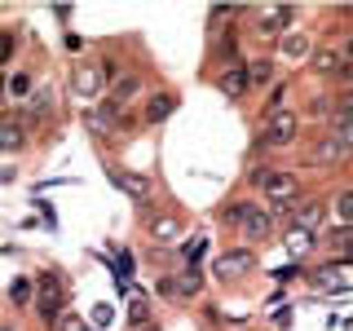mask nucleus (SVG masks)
<instances>
[{"label":"nucleus","mask_w":353,"mask_h":331,"mask_svg":"<svg viewBox=\"0 0 353 331\" xmlns=\"http://www.w3.org/2000/svg\"><path fill=\"white\" fill-rule=\"evenodd\" d=\"M137 93H141V75H115V80H110V88H106V102L119 110V106H128Z\"/></svg>","instance_id":"9"},{"label":"nucleus","mask_w":353,"mask_h":331,"mask_svg":"<svg viewBox=\"0 0 353 331\" xmlns=\"http://www.w3.org/2000/svg\"><path fill=\"white\" fill-rule=\"evenodd\" d=\"M287 252H292V257H301V252H309V234H305V230H287Z\"/></svg>","instance_id":"18"},{"label":"nucleus","mask_w":353,"mask_h":331,"mask_svg":"<svg viewBox=\"0 0 353 331\" xmlns=\"http://www.w3.org/2000/svg\"><path fill=\"white\" fill-rule=\"evenodd\" d=\"M270 75H274V66H270V58H265V62H256V66L248 71V80H252V84H265Z\"/></svg>","instance_id":"23"},{"label":"nucleus","mask_w":353,"mask_h":331,"mask_svg":"<svg viewBox=\"0 0 353 331\" xmlns=\"http://www.w3.org/2000/svg\"><path fill=\"white\" fill-rule=\"evenodd\" d=\"M230 18H239V9H234V5H216L212 14H208V22H216L212 31H221V22H230Z\"/></svg>","instance_id":"22"},{"label":"nucleus","mask_w":353,"mask_h":331,"mask_svg":"<svg viewBox=\"0 0 353 331\" xmlns=\"http://www.w3.org/2000/svg\"><path fill=\"white\" fill-rule=\"evenodd\" d=\"M239 234L243 239H252V243H270L274 239V217L265 212V208H256V203H248V212L239 217Z\"/></svg>","instance_id":"5"},{"label":"nucleus","mask_w":353,"mask_h":331,"mask_svg":"<svg viewBox=\"0 0 353 331\" xmlns=\"http://www.w3.org/2000/svg\"><path fill=\"white\" fill-rule=\"evenodd\" d=\"M287 22H292V9H270V14L261 18V36H279Z\"/></svg>","instance_id":"17"},{"label":"nucleus","mask_w":353,"mask_h":331,"mask_svg":"<svg viewBox=\"0 0 353 331\" xmlns=\"http://www.w3.org/2000/svg\"><path fill=\"white\" fill-rule=\"evenodd\" d=\"M0 93H5V84H0Z\"/></svg>","instance_id":"30"},{"label":"nucleus","mask_w":353,"mask_h":331,"mask_svg":"<svg viewBox=\"0 0 353 331\" xmlns=\"http://www.w3.org/2000/svg\"><path fill=\"white\" fill-rule=\"evenodd\" d=\"M256 185H261V194L274 203L270 217H287V212H292V203L301 199V177L287 172V168H261L256 172Z\"/></svg>","instance_id":"1"},{"label":"nucleus","mask_w":353,"mask_h":331,"mask_svg":"<svg viewBox=\"0 0 353 331\" xmlns=\"http://www.w3.org/2000/svg\"><path fill=\"white\" fill-rule=\"evenodd\" d=\"M9 93H14V97H27L31 93V80H27V75H14V80H9Z\"/></svg>","instance_id":"26"},{"label":"nucleus","mask_w":353,"mask_h":331,"mask_svg":"<svg viewBox=\"0 0 353 331\" xmlns=\"http://www.w3.org/2000/svg\"><path fill=\"white\" fill-rule=\"evenodd\" d=\"M203 252H208V239H203V234H194L190 243H185V257H190V261H199Z\"/></svg>","instance_id":"24"},{"label":"nucleus","mask_w":353,"mask_h":331,"mask_svg":"<svg viewBox=\"0 0 353 331\" xmlns=\"http://www.w3.org/2000/svg\"><path fill=\"white\" fill-rule=\"evenodd\" d=\"M216 88L225 97H248V88H252V80H248V62H234L230 71H221L216 75Z\"/></svg>","instance_id":"8"},{"label":"nucleus","mask_w":353,"mask_h":331,"mask_svg":"<svg viewBox=\"0 0 353 331\" xmlns=\"http://www.w3.org/2000/svg\"><path fill=\"white\" fill-rule=\"evenodd\" d=\"M115 75H119V66L110 62V58H93V62H80V66H75L71 88H75V97H84V102H88V97H97L110 80H115Z\"/></svg>","instance_id":"2"},{"label":"nucleus","mask_w":353,"mask_h":331,"mask_svg":"<svg viewBox=\"0 0 353 331\" xmlns=\"http://www.w3.org/2000/svg\"><path fill=\"white\" fill-rule=\"evenodd\" d=\"M283 53H287V58H309V40L305 36H287L283 40Z\"/></svg>","instance_id":"19"},{"label":"nucleus","mask_w":353,"mask_h":331,"mask_svg":"<svg viewBox=\"0 0 353 331\" xmlns=\"http://www.w3.org/2000/svg\"><path fill=\"white\" fill-rule=\"evenodd\" d=\"M84 124H88V128H93V132H102V128H106V119H102V115H97V110H88V115H84Z\"/></svg>","instance_id":"28"},{"label":"nucleus","mask_w":353,"mask_h":331,"mask_svg":"<svg viewBox=\"0 0 353 331\" xmlns=\"http://www.w3.org/2000/svg\"><path fill=\"white\" fill-rule=\"evenodd\" d=\"M314 159H318V163H345V159H349V150L340 146L336 137H323V141L314 146Z\"/></svg>","instance_id":"15"},{"label":"nucleus","mask_w":353,"mask_h":331,"mask_svg":"<svg viewBox=\"0 0 353 331\" xmlns=\"http://www.w3.org/2000/svg\"><path fill=\"white\" fill-rule=\"evenodd\" d=\"M9 53H14V36H9V31H5V36H0V62H5Z\"/></svg>","instance_id":"29"},{"label":"nucleus","mask_w":353,"mask_h":331,"mask_svg":"<svg viewBox=\"0 0 353 331\" xmlns=\"http://www.w3.org/2000/svg\"><path fill=\"white\" fill-rule=\"evenodd\" d=\"M27 146V124L22 119H0V150H22Z\"/></svg>","instance_id":"11"},{"label":"nucleus","mask_w":353,"mask_h":331,"mask_svg":"<svg viewBox=\"0 0 353 331\" xmlns=\"http://www.w3.org/2000/svg\"><path fill=\"white\" fill-rule=\"evenodd\" d=\"M172 110H176V97L172 93H154L150 102H146V124H163Z\"/></svg>","instance_id":"13"},{"label":"nucleus","mask_w":353,"mask_h":331,"mask_svg":"<svg viewBox=\"0 0 353 331\" xmlns=\"http://www.w3.org/2000/svg\"><path fill=\"white\" fill-rule=\"evenodd\" d=\"M336 212H340V225H345V221L353 217V194H340L336 199Z\"/></svg>","instance_id":"27"},{"label":"nucleus","mask_w":353,"mask_h":331,"mask_svg":"<svg viewBox=\"0 0 353 331\" xmlns=\"http://www.w3.org/2000/svg\"><path fill=\"white\" fill-rule=\"evenodd\" d=\"M31 296H36V318L40 323H58V314L66 309V287H62L58 274H36Z\"/></svg>","instance_id":"3"},{"label":"nucleus","mask_w":353,"mask_h":331,"mask_svg":"<svg viewBox=\"0 0 353 331\" xmlns=\"http://www.w3.org/2000/svg\"><path fill=\"white\" fill-rule=\"evenodd\" d=\"M248 270H256V252L252 248H230V252H221L212 261L216 279H239V274H248Z\"/></svg>","instance_id":"6"},{"label":"nucleus","mask_w":353,"mask_h":331,"mask_svg":"<svg viewBox=\"0 0 353 331\" xmlns=\"http://www.w3.org/2000/svg\"><path fill=\"white\" fill-rule=\"evenodd\" d=\"M287 217H292V225H296V230H305V234H309V230H318V225L327 221V208L318 203V199H296Z\"/></svg>","instance_id":"7"},{"label":"nucleus","mask_w":353,"mask_h":331,"mask_svg":"<svg viewBox=\"0 0 353 331\" xmlns=\"http://www.w3.org/2000/svg\"><path fill=\"white\" fill-rule=\"evenodd\" d=\"M110 181H115V185H119V190H124L128 199H137V203H141V199L150 194V181H146V177H137V172H124V168H110Z\"/></svg>","instance_id":"10"},{"label":"nucleus","mask_w":353,"mask_h":331,"mask_svg":"<svg viewBox=\"0 0 353 331\" xmlns=\"http://www.w3.org/2000/svg\"><path fill=\"white\" fill-rule=\"evenodd\" d=\"M93 323L97 327H110V323H115V309H110V305H97L93 309Z\"/></svg>","instance_id":"25"},{"label":"nucleus","mask_w":353,"mask_h":331,"mask_svg":"<svg viewBox=\"0 0 353 331\" xmlns=\"http://www.w3.org/2000/svg\"><path fill=\"white\" fill-rule=\"evenodd\" d=\"M283 102H287V84H274V93L265 97V115H274V110H283Z\"/></svg>","instance_id":"20"},{"label":"nucleus","mask_w":353,"mask_h":331,"mask_svg":"<svg viewBox=\"0 0 353 331\" xmlns=\"http://www.w3.org/2000/svg\"><path fill=\"white\" fill-rule=\"evenodd\" d=\"M172 287H176V296H199L203 292V270H199V265H185L172 279Z\"/></svg>","instance_id":"12"},{"label":"nucleus","mask_w":353,"mask_h":331,"mask_svg":"<svg viewBox=\"0 0 353 331\" xmlns=\"http://www.w3.org/2000/svg\"><path fill=\"white\" fill-rule=\"evenodd\" d=\"M146 230H150L154 243H176V239H181V225H176V217H154Z\"/></svg>","instance_id":"14"},{"label":"nucleus","mask_w":353,"mask_h":331,"mask_svg":"<svg viewBox=\"0 0 353 331\" xmlns=\"http://www.w3.org/2000/svg\"><path fill=\"white\" fill-rule=\"evenodd\" d=\"M296 132H301V119H296L292 110H274V115H265L261 141H265V146H292Z\"/></svg>","instance_id":"4"},{"label":"nucleus","mask_w":353,"mask_h":331,"mask_svg":"<svg viewBox=\"0 0 353 331\" xmlns=\"http://www.w3.org/2000/svg\"><path fill=\"white\" fill-rule=\"evenodd\" d=\"M9 301H14V305H27L31 301V279H18L14 287H9Z\"/></svg>","instance_id":"21"},{"label":"nucleus","mask_w":353,"mask_h":331,"mask_svg":"<svg viewBox=\"0 0 353 331\" xmlns=\"http://www.w3.org/2000/svg\"><path fill=\"white\" fill-rule=\"evenodd\" d=\"M309 66H314L318 75H336V71H340V66H345V62H340V53L323 49V53H309Z\"/></svg>","instance_id":"16"}]
</instances>
